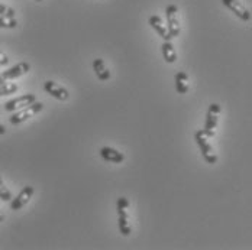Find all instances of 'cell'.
<instances>
[{
	"label": "cell",
	"mask_w": 252,
	"mask_h": 250,
	"mask_svg": "<svg viewBox=\"0 0 252 250\" xmlns=\"http://www.w3.org/2000/svg\"><path fill=\"white\" fill-rule=\"evenodd\" d=\"M42 109H44V104H42V103L33 101L32 104L25 106V107H22V109L13 111V114L9 117V122H10L12 125H21V123L26 122L28 119H31V117H33L35 114H38Z\"/></svg>",
	"instance_id": "6da1fadb"
},
{
	"label": "cell",
	"mask_w": 252,
	"mask_h": 250,
	"mask_svg": "<svg viewBox=\"0 0 252 250\" xmlns=\"http://www.w3.org/2000/svg\"><path fill=\"white\" fill-rule=\"evenodd\" d=\"M194 139H196V143L199 145V148L202 150L203 158L207 164H216L218 162V156L213 150V146L209 143V138H206V135L203 133V130H197L196 135H194Z\"/></svg>",
	"instance_id": "7a4b0ae2"
},
{
	"label": "cell",
	"mask_w": 252,
	"mask_h": 250,
	"mask_svg": "<svg viewBox=\"0 0 252 250\" xmlns=\"http://www.w3.org/2000/svg\"><path fill=\"white\" fill-rule=\"evenodd\" d=\"M178 9L176 4H168L165 9V16H167V32L170 35V38H176L180 35V24H178V18H177Z\"/></svg>",
	"instance_id": "3957f363"
},
{
	"label": "cell",
	"mask_w": 252,
	"mask_h": 250,
	"mask_svg": "<svg viewBox=\"0 0 252 250\" xmlns=\"http://www.w3.org/2000/svg\"><path fill=\"white\" fill-rule=\"evenodd\" d=\"M33 101H36V96L32 94V93H28V94L21 96V97H16V99H12V100H9L7 103H4V111L13 113V111L19 110V109H22L25 106L32 104Z\"/></svg>",
	"instance_id": "277c9868"
},
{
	"label": "cell",
	"mask_w": 252,
	"mask_h": 250,
	"mask_svg": "<svg viewBox=\"0 0 252 250\" xmlns=\"http://www.w3.org/2000/svg\"><path fill=\"white\" fill-rule=\"evenodd\" d=\"M33 193H35V188H33L32 185H26V187H24V190L16 195V198H12V200H10V210H13V211L22 210L26 204L31 201Z\"/></svg>",
	"instance_id": "5b68a950"
},
{
	"label": "cell",
	"mask_w": 252,
	"mask_h": 250,
	"mask_svg": "<svg viewBox=\"0 0 252 250\" xmlns=\"http://www.w3.org/2000/svg\"><path fill=\"white\" fill-rule=\"evenodd\" d=\"M223 6H226L229 10H232L241 21L250 22L251 21V12L238 0H222Z\"/></svg>",
	"instance_id": "8992f818"
},
{
	"label": "cell",
	"mask_w": 252,
	"mask_h": 250,
	"mask_svg": "<svg viewBox=\"0 0 252 250\" xmlns=\"http://www.w3.org/2000/svg\"><path fill=\"white\" fill-rule=\"evenodd\" d=\"M44 90H45L50 96H52L54 99H57V100L67 101L70 99L68 90L64 88L63 85L54 83V81H45V83H44Z\"/></svg>",
	"instance_id": "52a82bcc"
},
{
	"label": "cell",
	"mask_w": 252,
	"mask_h": 250,
	"mask_svg": "<svg viewBox=\"0 0 252 250\" xmlns=\"http://www.w3.org/2000/svg\"><path fill=\"white\" fill-rule=\"evenodd\" d=\"M29 70H31V65H29L28 62H19V64L13 65L12 68H9V70L0 73V75H1V78H3L4 81H7V80H16V78H19V77H22V75L28 74Z\"/></svg>",
	"instance_id": "ba28073f"
},
{
	"label": "cell",
	"mask_w": 252,
	"mask_h": 250,
	"mask_svg": "<svg viewBox=\"0 0 252 250\" xmlns=\"http://www.w3.org/2000/svg\"><path fill=\"white\" fill-rule=\"evenodd\" d=\"M100 156L106 161V162H112V164H122L125 161V155L119 150L104 146L100 149Z\"/></svg>",
	"instance_id": "9c48e42d"
},
{
	"label": "cell",
	"mask_w": 252,
	"mask_h": 250,
	"mask_svg": "<svg viewBox=\"0 0 252 250\" xmlns=\"http://www.w3.org/2000/svg\"><path fill=\"white\" fill-rule=\"evenodd\" d=\"M150 25H151L152 29H155V32H157L164 41H171V38H170V35H168V32H167V26L164 25V22H162V19H161L159 16L152 15L151 18H150Z\"/></svg>",
	"instance_id": "30bf717a"
},
{
	"label": "cell",
	"mask_w": 252,
	"mask_h": 250,
	"mask_svg": "<svg viewBox=\"0 0 252 250\" xmlns=\"http://www.w3.org/2000/svg\"><path fill=\"white\" fill-rule=\"evenodd\" d=\"M118 211V216H119V220H118V225H119V230L124 236H129L132 233V225L129 223V214L126 211V208H119L116 210Z\"/></svg>",
	"instance_id": "8fae6325"
},
{
	"label": "cell",
	"mask_w": 252,
	"mask_h": 250,
	"mask_svg": "<svg viewBox=\"0 0 252 250\" xmlns=\"http://www.w3.org/2000/svg\"><path fill=\"white\" fill-rule=\"evenodd\" d=\"M218 122H219V117L218 114L215 113H210L207 111V116H206V123H204V127H203V133L206 135V138H213L215 136V129L218 126Z\"/></svg>",
	"instance_id": "7c38bea8"
},
{
	"label": "cell",
	"mask_w": 252,
	"mask_h": 250,
	"mask_svg": "<svg viewBox=\"0 0 252 250\" xmlns=\"http://www.w3.org/2000/svg\"><path fill=\"white\" fill-rule=\"evenodd\" d=\"M93 71H94V74L97 75V78H99L100 81H107V80L112 77L110 71L107 70L104 61H103L101 58H96V59L93 61Z\"/></svg>",
	"instance_id": "4fadbf2b"
},
{
	"label": "cell",
	"mask_w": 252,
	"mask_h": 250,
	"mask_svg": "<svg viewBox=\"0 0 252 250\" xmlns=\"http://www.w3.org/2000/svg\"><path fill=\"white\" fill-rule=\"evenodd\" d=\"M176 81V90L178 94H186L190 90V84H189V75L184 71H178L174 77Z\"/></svg>",
	"instance_id": "5bb4252c"
},
{
	"label": "cell",
	"mask_w": 252,
	"mask_h": 250,
	"mask_svg": "<svg viewBox=\"0 0 252 250\" xmlns=\"http://www.w3.org/2000/svg\"><path fill=\"white\" fill-rule=\"evenodd\" d=\"M161 51H162V56L165 59V62L168 64H174L177 59V52L174 45L171 44V41H164L161 45Z\"/></svg>",
	"instance_id": "9a60e30c"
},
{
	"label": "cell",
	"mask_w": 252,
	"mask_h": 250,
	"mask_svg": "<svg viewBox=\"0 0 252 250\" xmlns=\"http://www.w3.org/2000/svg\"><path fill=\"white\" fill-rule=\"evenodd\" d=\"M18 91V85L13 83H3L0 84V97L3 96H10Z\"/></svg>",
	"instance_id": "2e32d148"
},
{
	"label": "cell",
	"mask_w": 252,
	"mask_h": 250,
	"mask_svg": "<svg viewBox=\"0 0 252 250\" xmlns=\"http://www.w3.org/2000/svg\"><path fill=\"white\" fill-rule=\"evenodd\" d=\"M16 26H18V22H16L15 18L13 19H7L4 16H0V28L1 29H13Z\"/></svg>",
	"instance_id": "e0dca14e"
},
{
	"label": "cell",
	"mask_w": 252,
	"mask_h": 250,
	"mask_svg": "<svg viewBox=\"0 0 252 250\" xmlns=\"http://www.w3.org/2000/svg\"><path fill=\"white\" fill-rule=\"evenodd\" d=\"M0 200L1 201H10L12 200V193L4 187L1 178H0Z\"/></svg>",
	"instance_id": "ac0fdd59"
},
{
	"label": "cell",
	"mask_w": 252,
	"mask_h": 250,
	"mask_svg": "<svg viewBox=\"0 0 252 250\" xmlns=\"http://www.w3.org/2000/svg\"><path fill=\"white\" fill-rule=\"evenodd\" d=\"M119 208H129V200L126 198V197H121V198H118V202H116V210H119Z\"/></svg>",
	"instance_id": "d6986e66"
},
{
	"label": "cell",
	"mask_w": 252,
	"mask_h": 250,
	"mask_svg": "<svg viewBox=\"0 0 252 250\" xmlns=\"http://www.w3.org/2000/svg\"><path fill=\"white\" fill-rule=\"evenodd\" d=\"M209 111H210V113H215V114H219V113L222 111V107H220L218 103H212V104L209 106Z\"/></svg>",
	"instance_id": "ffe728a7"
},
{
	"label": "cell",
	"mask_w": 252,
	"mask_h": 250,
	"mask_svg": "<svg viewBox=\"0 0 252 250\" xmlns=\"http://www.w3.org/2000/svg\"><path fill=\"white\" fill-rule=\"evenodd\" d=\"M9 64V58L0 51V67H4V65H7Z\"/></svg>",
	"instance_id": "44dd1931"
},
{
	"label": "cell",
	"mask_w": 252,
	"mask_h": 250,
	"mask_svg": "<svg viewBox=\"0 0 252 250\" xmlns=\"http://www.w3.org/2000/svg\"><path fill=\"white\" fill-rule=\"evenodd\" d=\"M4 18H7V19H13V18H15V10H13L12 7H9V9H7V13L4 15Z\"/></svg>",
	"instance_id": "7402d4cb"
},
{
	"label": "cell",
	"mask_w": 252,
	"mask_h": 250,
	"mask_svg": "<svg viewBox=\"0 0 252 250\" xmlns=\"http://www.w3.org/2000/svg\"><path fill=\"white\" fill-rule=\"evenodd\" d=\"M7 9H9L7 6H4V4L0 3V16H4L7 13Z\"/></svg>",
	"instance_id": "603a6c76"
},
{
	"label": "cell",
	"mask_w": 252,
	"mask_h": 250,
	"mask_svg": "<svg viewBox=\"0 0 252 250\" xmlns=\"http://www.w3.org/2000/svg\"><path fill=\"white\" fill-rule=\"evenodd\" d=\"M6 133V127L3 125H0V135H4Z\"/></svg>",
	"instance_id": "cb8c5ba5"
},
{
	"label": "cell",
	"mask_w": 252,
	"mask_h": 250,
	"mask_svg": "<svg viewBox=\"0 0 252 250\" xmlns=\"http://www.w3.org/2000/svg\"><path fill=\"white\" fill-rule=\"evenodd\" d=\"M3 220H4V214H3V213L0 211V223H1Z\"/></svg>",
	"instance_id": "d4e9b609"
},
{
	"label": "cell",
	"mask_w": 252,
	"mask_h": 250,
	"mask_svg": "<svg viewBox=\"0 0 252 250\" xmlns=\"http://www.w3.org/2000/svg\"><path fill=\"white\" fill-rule=\"evenodd\" d=\"M3 83H6V81H4V80L1 78V75H0V84H3Z\"/></svg>",
	"instance_id": "484cf974"
},
{
	"label": "cell",
	"mask_w": 252,
	"mask_h": 250,
	"mask_svg": "<svg viewBox=\"0 0 252 250\" xmlns=\"http://www.w3.org/2000/svg\"><path fill=\"white\" fill-rule=\"evenodd\" d=\"M36 1H44V0H36Z\"/></svg>",
	"instance_id": "4316f807"
}]
</instances>
